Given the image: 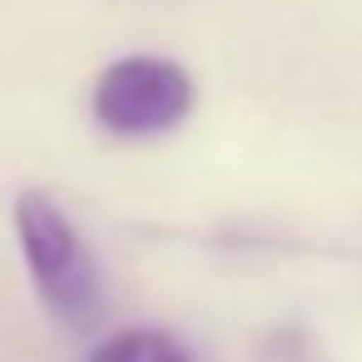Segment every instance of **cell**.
I'll list each match as a JSON object with an SVG mask.
<instances>
[{"instance_id":"obj_1","label":"cell","mask_w":362,"mask_h":362,"mask_svg":"<svg viewBox=\"0 0 362 362\" xmlns=\"http://www.w3.org/2000/svg\"><path fill=\"white\" fill-rule=\"evenodd\" d=\"M16 233H21V253H25V268H30L45 308L55 317H65L70 327L95 322L100 303H105L100 268H95V253L85 248L80 228L60 214V204L50 194L25 189L16 199Z\"/></svg>"},{"instance_id":"obj_2","label":"cell","mask_w":362,"mask_h":362,"mask_svg":"<svg viewBox=\"0 0 362 362\" xmlns=\"http://www.w3.org/2000/svg\"><path fill=\"white\" fill-rule=\"evenodd\" d=\"M95 119L110 134H169L174 124L189 119L194 110V80L184 65L159 60V55H129L115 60L100 80H95Z\"/></svg>"},{"instance_id":"obj_3","label":"cell","mask_w":362,"mask_h":362,"mask_svg":"<svg viewBox=\"0 0 362 362\" xmlns=\"http://www.w3.org/2000/svg\"><path fill=\"white\" fill-rule=\"evenodd\" d=\"M90 362H194L189 347L174 337V332H159V327H124L115 337H105Z\"/></svg>"}]
</instances>
